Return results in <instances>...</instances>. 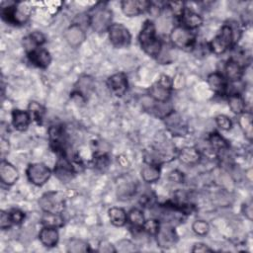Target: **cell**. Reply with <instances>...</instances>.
<instances>
[{
	"label": "cell",
	"instance_id": "obj_1",
	"mask_svg": "<svg viewBox=\"0 0 253 253\" xmlns=\"http://www.w3.org/2000/svg\"><path fill=\"white\" fill-rule=\"evenodd\" d=\"M140 44L142 49L150 57H158L161 52L162 45L156 37V30L154 24L150 20H147L140 33Z\"/></svg>",
	"mask_w": 253,
	"mask_h": 253
},
{
	"label": "cell",
	"instance_id": "obj_2",
	"mask_svg": "<svg viewBox=\"0 0 253 253\" xmlns=\"http://www.w3.org/2000/svg\"><path fill=\"white\" fill-rule=\"evenodd\" d=\"M235 39V31L231 25H225L221 29L219 35L210 43V49L216 55L226 53L233 44Z\"/></svg>",
	"mask_w": 253,
	"mask_h": 253
},
{
	"label": "cell",
	"instance_id": "obj_3",
	"mask_svg": "<svg viewBox=\"0 0 253 253\" xmlns=\"http://www.w3.org/2000/svg\"><path fill=\"white\" fill-rule=\"evenodd\" d=\"M26 173L29 181L36 186H43L48 182L52 175L50 168L43 163L30 164Z\"/></svg>",
	"mask_w": 253,
	"mask_h": 253
},
{
	"label": "cell",
	"instance_id": "obj_4",
	"mask_svg": "<svg viewBox=\"0 0 253 253\" xmlns=\"http://www.w3.org/2000/svg\"><path fill=\"white\" fill-rule=\"evenodd\" d=\"M40 207L44 212L61 214L64 209L63 197L58 192H49L42 196L39 201Z\"/></svg>",
	"mask_w": 253,
	"mask_h": 253
},
{
	"label": "cell",
	"instance_id": "obj_5",
	"mask_svg": "<svg viewBox=\"0 0 253 253\" xmlns=\"http://www.w3.org/2000/svg\"><path fill=\"white\" fill-rule=\"evenodd\" d=\"M170 40L173 46L176 48L186 50L193 47L195 43V36L191 30H188L183 26H177L171 31Z\"/></svg>",
	"mask_w": 253,
	"mask_h": 253
},
{
	"label": "cell",
	"instance_id": "obj_6",
	"mask_svg": "<svg viewBox=\"0 0 253 253\" xmlns=\"http://www.w3.org/2000/svg\"><path fill=\"white\" fill-rule=\"evenodd\" d=\"M109 39L113 46L117 48L128 47L131 44V34L129 30L122 24H112L108 30Z\"/></svg>",
	"mask_w": 253,
	"mask_h": 253
},
{
	"label": "cell",
	"instance_id": "obj_7",
	"mask_svg": "<svg viewBox=\"0 0 253 253\" xmlns=\"http://www.w3.org/2000/svg\"><path fill=\"white\" fill-rule=\"evenodd\" d=\"M112 22V11L108 8H97L89 18L92 29L97 33L109 30Z\"/></svg>",
	"mask_w": 253,
	"mask_h": 253
},
{
	"label": "cell",
	"instance_id": "obj_8",
	"mask_svg": "<svg viewBox=\"0 0 253 253\" xmlns=\"http://www.w3.org/2000/svg\"><path fill=\"white\" fill-rule=\"evenodd\" d=\"M123 13L128 17H136L147 10H149L150 2L146 0H126L121 3Z\"/></svg>",
	"mask_w": 253,
	"mask_h": 253
},
{
	"label": "cell",
	"instance_id": "obj_9",
	"mask_svg": "<svg viewBox=\"0 0 253 253\" xmlns=\"http://www.w3.org/2000/svg\"><path fill=\"white\" fill-rule=\"evenodd\" d=\"M107 84L114 95L122 97L128 90V78L123 72H119L110 76L107 80Z\"/></svg>",
	"mask_w": 253,
	"mask_h": 253
},
{
	"label": "cell",
	"instance_id": "obj_10",
	"mask_svg": "<svg viewBox=\"0 0 253 253\" xmlns=\"http://www.w3.org/2000/svg\"><path fill=\"white\" fill-rule=\"evenodd\" d=\"M3 20L12 25H21L24 24L28 19V14L23 10L19 9L13 3L7 7H3L1 11Z\"/></svg>",
	"mask_w": 253,
	"mask_h": 253
},
{
	"label": "cell",
	"instance_id": "obj_11",
	"mask_svg": "<svg viewBox=\"0 0 253 253\" xmlns=\"http://www.w3.org/2000/svg\"><path fill=\"white\" fill-rule=\"evenodd\" d=\"M158 246L162 248H170L177 241V234L175 231L169 226H162L159 228L157 233Z\"/></svg>",
	"mask_w": 253,
	"mask_h": 253
},
{
	"label": "cell",
	"instance_id": "obj_12",
	"mask_svg": "<svg viewBox=\"0 0 253 253\" xmlns=\"http://www.w3.org/2000/svg\"><path fill=\"white\" fill-rule=\"evenodd\" d=\"M64 37L69 46L73 48H77L83 43L84 41H85L86 34L80 25L74 23L70 27H68V29L65 31Z\"/></svg>",
	"mask_w": 253,
	"mask_h": 253
},
{
	"label": "cell",
	"instance_id": "obj_13",
	"mask_svg": "<svg viewBox=\"0 0 253 253\" xmlns=\"http://www.w3.org/2000/svg\"><path fill=\"white\" fill-rule=\"evenodd\" d=\"M51 146L55 151L64 153L65 149V133L61 126H53L49 130Z\"/></svg>",
	"mask_w": 253,
	"mask_h": 253
},
{
	"label": "cell",
	"instance_id": "obj_14",
	"mask_svg": "<svg viewBox=\"0 0 253 253\" xmlns=\"http://www.w3.org/2000/svg\"><path fill=\"white\" fill-rule=\"evenodd\" d=\"M28 58L34 65L41 68H47L52 62L51 54L47 50L41 48L29 52Z\"/></svg>",
	"mask_w": 253,
	"mask_h": 253
},
{
	"label": "cell",
	"instance_id": "obj_15",
	"mask_svg": "<svg viewBox=\"0 0 253 253\" xmlns=\"http://www.w3.org/2000/svg\"><path fill=\"white\" fill-rule=\"evenodd\" d=\"M55 173L61 181L66 183L73 177V166L65 157H61L56 165Z\"/></svg>",
	"mask_w": 253,
	"mask_h": 253
},
{
	"label": "cell",
	"instance_id": "obj_16",
	"mask_svg": "<svg viewBox=\"0 0 253 253\" xmlns=\"http://www.w3.org/2000/svg\"><path fill=\"white\" fill-rule=\"evenodd\" d=\"M0 178L6 185H13L19 178V172L8 161L2 160L0 163Z\"/></svg>",
	"mask_w": 253,
	"mask_h": 253
},
{
	"label": "cell",
	"instance_id": "obj_17",
	"mask_svg": "<svg viewBox=\"0 0 253 253\" xmlns=\"http://www.w3.org/2000/svg\"><path fill=\"white\" fill-rule=\"evenodd\" d=\"M208 84L210 88L212 89L214 92L219 93V94H224L227 91L228 88V83L225 77L219 73V72H214L211 73L208 76Z\"/></svg>",
	"mask_w": 253,
	"mask_h": 253
},
{
	"label": "cell",
	"instance_id": "obj_18",
	"mask_svg": "<svg viewBox=\"0 0 253 253\" xmlns=\"http://www.w3.org/2000/svg\"><path fill=\"white\" fill-rule=\"evenodd\" d=\"M225 71L228 79L232 82H237L243 76V66L233 59L228 61L225 67Z\"/></svg>",
	"mask_w": 253,
	"mask_h": 253
},
{
	"label": "cell",
	"instance_id": "obj_19",
	"mask_svg": "<svg viewBox=\"0 0 253 253\" xmlns=\"http://www.w3.org/2000/svg\"><path fill=\"white\" fill-rule=\"evenodd\" d=\"M31 122V115L29 112L22 110H14L12 113V123L14 128L20 132L27 130Z\"/></svg>",
	"mask_w": 253,
	"mask_h": 253
},
{
	"label": "cell",
	"instance_id": "obj_20",
	"mask_svg": "<svg viewBox=\"0 0 253 253\" xmlns=\"http://www.w3.org/2000/svg\"><path fill=\"white\" fill-rule=\"evenodd\" d=\"M39 238L44 246L46 247H54L58 244L59 241V232L57 229L47 228L45 227L40 232Z\"/></svg>",
	"mask_w": 253,
	"mask_h": 253
},
{
	"label": "cell",
	"instance_id": "obj_21",
	"mask_svg": "<svg viewBox=\"0 0 253 253\" xmlns=\"http://www.w3.org/2000/svg\"><path fill=\"white\" fill-rule=\"evenodd\" d=\"M181 21L183 27L188 30L196 29L203 24V18L198 13L188 9H185L183 15L181 16Z\"/></svg>",
	"mask_w": 253,
	"mask_h": 253
},
{
	"label": "cell",
	"instance_id": "obj_22",
	"mask_svg": "<svg viewBox=\"0 0 253 253\" xmlns=\"http://www.w3.org/2000/svg\"><path fill=\"white\" fill-rule=\"evenodd\" d=\"M148 93L150 98H152L156 102H167L170 98V90L166 89L161 86L158 82L154 83L148 89Z\"/></svg>",
	"mask_w": 253,
	"mask_h": 253
},
{
	"label": "cell",
	"instance_id": "obj_23",
	"mask_svg": "<svg viewBox=\"0 0 253 253\" xmlns=\"http://www.w3.org/2000/svg\"><path fill=\"white\" fill-rule=\"evenodd\" d=\"M142 177L148 183H154L160 178V169L154 163L146 164L142 169Z\"/></svg>",
	"mask_w": 253,
	"mask_h": 253
},
{
	"label": "cell",
	"instance_id": "obj_24",
	"mask_svg": "<svg viewBox=\"0 0 253 253\" xmlns=\"http://www.w3.org/2000/svg\"><path fill=\"white\" fill-rule=\"evenodd\" d=\"M109 219L115 227H123L128 222V215L122 208H111L109 210Z\"/></svg>",
	"mask_w": 253,
	"mask_h": 253
},
{
	"label": "cell",
	"instance_id": "obj_25",
	"mask_svg": "<svg viewBox=\"0 0 253 253\" xmlns=\"http://www.w3.org/2000/svg\"><path fill=\"white\" fill-rule=\"evenodd\" d=\"M93 85H94V82H93V79L91 77L83 76L78 80L76 89H75L73 94H76L81 99H84V96L88 94L92 90Z\"/></svg>",
	"mask_w": 253,
	"mask_h": 253
},
{
	"label": "cell",
	"instance_id": "obj_26",
	"mask_svg": "<svg viewBox=\"0 0 253 253\" xmlns=\"http://www.w3.org/2000/svg\"><path fill=\"white\" fill-rule=\"evenodd\" d=\"M252 119H253L252 114L249 112H243L242 114H240L238 119V124L240 126V128L243 131L247 140L249 141H252V138H253Z\"/></svg>",
	"mask_w": 253,
	"mask_h": 253
},
{
	"label": "cell",
	"instance_id": "obj_27",
	"mask_svg": "<svg viewBox=\"0 0 253 253\" xmlns=\"http://www.w3.org/2000/svg\"><path fill=\"white\" fill-rule=\"evenodd\" d=\"M200 158H201L200 152L196 148H183L179 153L180 161L187 165H192V164L198 163Z\"/></svg>",
	"mask_w": 253,
	"mask_h": 253
},
{
	"label": "cell",
	"instance_id": "obj_28",
	"mask_svg": "<svg viewBox=\"0 0 253 253\" xmlns=\"http://www.w3.org/2000/svg\"><path fill=\"white\" fill-rule=\"evenodd\" d=\"M42 224L47 228H62L63 226V218L61 214L45 212L43 218H42Z\"/></svg>",
	"mask_w": 253,
	"mask_h": 253
},
{
	"label": "cell",
	"instance_id": "obj_29",
	"mask_svg": "<svg viewBox=\"0 0 253 253\" xmlns=\"http://www.w3.org/2000/svg\"><path fill=\"white\" fill-rule=\"evenodd\" d=\"M229 106L234 114L240 115L245 112V101L239 94H232L230 96Z\"/></svg>",
	"mask_w": 253,
	"mask_h": 253
},
{
	"label": "cell",
	"instance_id": "obj_30",
	"mask_svg": "<svg viewBox=\"0 0 253 253\" xmlns=\"http://www.w3.org/2000/svg\"><path fill=\"white\" fill-rule=\"evenodd\" d=\"M136 194V184L132 182L121 184L118 187V197L122 200L131 199Z\"/></svg>",
	"mask_w": 253,
	"mask_h": 253
},
{
	"label": "cell",
	"instance_id": "obj_31",
	"mask_svg": "<svg viewBox=\"0 0 253 253\" xmlns=\"http://www.w3.org/2000/svg\"><path fill=\"white\" fill-rule=\"evenodd\" d=\"M128 221L135 228H143L146 220L143 212L139 209L131 210L128 214Z\"/></svg>",
	"mask_w": 253,
	"mask_h": 253
},
{
	"label": "cell",
	"instance_id": "obj_32",
	"mask_svg": "<svg viewBox=\"0 0 253 253\" xmlns=\"http://www.w3.org/2000/svg\"><path fill=\"white\" fill-rule=\"evenodd\" d=\"M67 251H68V252H72V253L87 252V251H89V245H88V243L84 242L83 240L72 239V240H70V242L68 243Z\"/></svg>",
	"mask_w": 253,
	"mask_h": 253
},
{
	"label": "cell",
	"instance_id": "obj_33",
	"mask_svg": "<svg viewBox=\"0 0 253 253\" xmlns=\"http://www.w3.org/2000/svg\"><path fill=\"white\" fill-rule=\"evenodd\" d=\"M210 144L212 145L213 148L215 149H225L228 148L227 141L217 133L210 136Z\"/></svg>",
	"mask_w": 253,
	"mask_h": 253
},
{
	"label": "cell",
	"instance_id": "obj_34",
	"mask_svg": "<svg viewBox=\"0 0 253 253\" xmlns=\"http://www.w3.org/2000/svg\"><path fill=\"white\" fill-rule=\"evenodd\" d=\"M29 111H30V115L31 117L33 116L35 118V120H41L43 118V115L45 113V109L43 106H41L39 103L37 102H31L29 105Z\"/></svg>",
	"mask_w": 253,
	"mask_h": 253
},
{
	"label": "cell",
	"instance_id": "obj_35",
	"mask_svg": "<svg viewBox=\"0 0 253 253\" xmlns=\"http://www.w3.org/2000/svg\"><path fill=\"white\" fill-rule=\"evenodd\" d=\"M159 228H160V225H159L158 221L153 220V219L146 221L144 226H143V230L146 232H148V234H151V235H154V234L156 235Z\"/></svg>",
	"mask_w": 253,
	"mask_h": 253
},
{
	"label": "cell",
	"instance_id": "obj_36",
	"mask_svg": "<svg viewBox=\"0 0 253 253\" xmlns=\"http://www.w3.org/2000/svg\"><path fill=\"white\" fill-rule=\"evenodd\" d=\"M192 229L198 235H206L210 231V226L206 221H196L194 222Z\"/></svg>",
	"mask_w": 253,
	"mask_h": 253
},
{
	"label": "cell",
	"instance_id": "obj_37",
	"mask_svg": "<svg viewBox=\"0 0 253 253\" xmlns=\"http://www.w3.org/2000/svg\"><path fill=\"white\" fill-rule=\"evenodd\" d=\"M216 122H217L219 128L224 131H230L232 126V123L231 119L225 115L218 116L216 118Z\"/></svg>",
	"mask_w": 253,
	"mask_h": 253
},
{
	"label": "cell",
	"instance_id": "obj_38",
	"mask_svg": "<svg viewBox=\"0 0 253 253\" xmlns=\"http://www.w3.org/2000/svg\"><path fill=\"white\" fill-rule=\"evenodd\" d=\"M184 2H169L168 3V6H169V9L171 10L172 14L176 17H181L185 11V7H184Z\"/></svg>",
	"mask_w": 253,
	"mask_h": 253
},
{
	"label": "cell",
	"instance_id": "obj_39",
	"mask_svg": "<svg viewBox=\"0 0 253 253\" xmlns=\"http://www.w3.org/2000/svg\"><path fill=\"white\" fill-rule=\"evenodd\" d=\"M13 225L10 213H6L2 211L1 214H0V228L2 230L9 229Z\"/></svg>",
	"mask_w": 253,
	"mask_h": 253
},
{
	"label": "cell",
	"instance_id": "obj_40",
	"mask_svg": "<svg viewBox=\"0 0 253 253\" xmlns=\"http://www.w3.org/2000/svg\"><path fill=\"white\" fill-rule=\"evenodd\" d=\"M119 251L121 252H133L136 250V247L134 243H132L130 240H121L119 241Z\"/></svg>",
	"mask_w": 253,
	"mask_h": 253
},
{
	"label": "cell",
	"instance_id": "obj_41",
	"mask_svg": "<svg viewBox=\"0 0 253 253\" xmlns=\"http://www.w3.org/2000/svg\"><path fill=\"white\" fill-rule=\"evenodd\" d=\"M11 216V220L13 225H19L23 222V220L25 219V214L22 212L20 210H13L12 212L10 213Z\"/></svg>",
	"mask_w": 253,
	"mask_h": 253
},
{
	"label": "cell",
	"instance_id": "obj_42",
	"mask_svg": "<svg viewBox=\"0 0 253 253\" xmlns=\"http://www.w3.org/2000/svg\"><path fill=\"white\" fill-rule=\"evenodd\" d=\"M157 82L160 84L161 86H163L166 89H169V90L171 89V87L173 85V80L169 76L165 75V74L160 75V77H159Z\"/></svg>",
	"mask_w": 253,
	"mask_h": 253
},
{
	"label": "cell",
	"instance_id": "obj_43",
	"mask_svg": "<svg viewBox=\"0 0 253 253\" xmlns=\"http://www.w3.org/2000/svg\"><path fill=\"white\" fill-rule=\"evenodd\" d=\"M108 165H109V159L106 154H101L96 158V167L97 168L104 169V168L108 167Z\"/></svg>",
	"mask_w": 253,
	"mask_h": 253
},
{
	"label": "cell",
	"instance_id": "obj_44",
	"mask_svg": "<svg viewBox=\"0 0 253 253\" xmlns=\"http://www.w3.org/2000/svg\"><path fill=\"white\" fill-rule=\"evenodd\" d=\"M98 251L99 252H116L117 249L114 247V245H112L110 242L108 241H102L98 247Z\"/></svg>",
	"mask_w": 253,
	"mask_h": 253
},
{
	"label": "cell",
	"instance_id": "obj_45",
	"mask_svg": "<svg viewBox=\"0 0 253 253\" xmlns=\"http://www.w3.org/2000/svg\"><path fill=\"white\" fill-rule=\"evenodd\" d=\"M242 212H243V214H244V216L248 219V220H252V213H253V211H252V203L251 202H249V203H245L243 206H242Z\"/></svg>",
	"mask_w": 253,
	"mask_h": 253
},
{
	"label": "cell",
	"instance_id": "obj_46",
	"mask_svg": "<svg viewBox=\"0 0 253 253\" xmlns=\"http://www.w3.org/2000/svg\"><path fill=\"white\" fill-rule=\"evenodd\" d=\"M213 250L209 248L207 245L203 244V243H198V244H195L194 247L192 248V252H212Z\"/></svg>",
	"mask_w": 253,
	"mask_h": 253
},
{
	"label": "cell",
	"instance_id": "obj_47",
	"mask_svg": "<svg viewBox=\"0 0 253 253\" xmlns=\"http://www.w3.org/2000/svg\"><path fill=\"white\" fill-rule=\"evenodd\" d=\"M169 179L173 182H177V183H181L183 181V175L181 172H179L178 170L172 171L169 174Z\"/></svg>",
	"mask_w": 253,
	"mask_h": 253
},
{
	"label": "cell",
	"instance_id": "obj_48",
	"mask_svg": "<svg viewBox=\"0 0 253 253\" xmlns=\"http://www.w3.org/2000/svg\"><path fill=\"white\" fill-rule=\"evenodd\" d=\"M0 148H1V154L4 156L7 152H9V144L5 140H1V145H0Z\"/></svg>",
	"mask_w": 253,
	"mask_h": 253
}]
</instances>
